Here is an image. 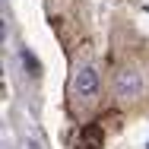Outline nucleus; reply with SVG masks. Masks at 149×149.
I'll use <instances>...</instances> for the list:
<instances>
[{
    "label": "nucleus",
    "mask_w": 149,
    "mask_h": 149,
    "mask_svg": "<svg viewBox=\"0 0 149 149\" xmlns=\"http://www.w3.org/2000/svg\"><path fill=\"white\" fill-rule=\"evenodd\" d=\"M102 98V76L92 57H79L70 73V111L76 118H89Z\"/></svg>",
    "instance_id": "obj_1"
},
{
    "label": "nucleus",
    "mask_w": 149,
    "mask_h": 149,
    "mask_svg": "<svg viewBox=\"0 0 149 149\" xmlns=\"http://www.w3.org/2000/svg\"><path fill=\"white\" fill-rule=\"evenodd\" d=\"M3 3H10V0H3Z\"/></svg>",
    "instance_id": "obj_3"
},
{
    "label": "nucleus",
    "mask_w": 149,
    "mask_h": 149,
    "mask_svg": "<svg viewBox=\"0 0 149 149\" xmlns=\"http://www.w3.org/2000/svg\"><path fill=\"white\" fill-rule=\"evenodd\" d=\"M111 92L120 105H140L149 95V70L140 60H127L120 63L111 76Z\"/></svg>",
    "instance_id": "obj_2"
}]
</instances>
